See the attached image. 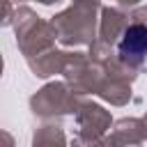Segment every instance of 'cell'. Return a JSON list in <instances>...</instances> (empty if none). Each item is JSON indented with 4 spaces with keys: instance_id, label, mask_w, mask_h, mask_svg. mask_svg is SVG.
<instances>
[{
    "instance_id": "cell-1",
    "label": "cell",
    "mask_w": 147,
    "mask_h": 147,
    "mask_svg": "<svg viewBox=\"0 0 147 147\" xmlns=\"http://www.w3.org/2000/svg\"><path fill=\"white\" fill-rule=\"evenodd\" d=\"M94 11L96 5L78 2L53 18V30L62 44H85L94 37Z\"/></svg>"
},
{
    "instance_id": "cell-5",
    "label": "cell",
    "mask_w": 147,
    "mask_h": 147,
    "mask_svg": "<svg viewBox=\"0 0 147 147\" xmlns=\"http://www.w3.org/2000/svg\"><path fill=\"white\" fill-rule=\"evenodd\" d=\"M129 28V18L119 11V7H103V18H101V32H99V41L96 44H101V46H106V48H110L115 41H117V37H122L124 34V30Z\"/></svg>"
},
{
    "instance_id": "cell-4",
    "label": "cell",
    "mask_w": 147,
    "mask_h": 147,
    "mask_svg": "<svg viewBox=\"0 0 147 147\" xmlns=\"http://www.w3.org/2000/svg\"><path fill=\"white\" fill-rule=\"evenodd\" d=\"M78 124H80V136L90 140H99L103 131L110 126V115L94 103H85L78 110Z\"/></svg>"
},
{
    "instance_id": "cell-6",
    "label": "cell",
    "mask_w": 147,
    "mask_h": 147,
    "mask_svg": "<svg viewBox=\"0 0 147 147\" xmlns=\"http://www.w3.org/2000/svg\"><path fill=\"white\" fill-rule=\"evenodd\" d=\"M32 147H64V136L55 126H44L41 131L34 133Z\"/></svg>"
},
{
    "instance_id": "cell-3",
    "label": "cell",
    "mask_w": 147,
    "mask_h": 147,
    "mask_svg": "<svg viewBox=\"0 0 147 147\" xmlns=\"http://www.w3.org/2000/svg\"><path fill=\"white\" fill-rule=\"evenodd\" d=\"M32 108L39 115H53V113H71L76 108L74 92H69L64 85H46L39 94L32 96Z\"/></svg>"
},
{
    "instance_id": "cell-2",
    "label": "cell",
    "mask_w": 147,
    "mask_h": 147,
    "mask_svg": "<svg viewBox=\"0 0 147 147\" xmlns=\"http://www.w3.org/2000/svg\"><path fill=\"white\" fill-rule=\"evenodd\" d=\"M147 55V25L142 23H129V28L122 34L119 41V62L129 69L138 67Z\"/></svg>"
},
{
    "instance_id": "cell-7",
    "label": "cell",
    "mask_w": 147,
    "mask_h": 147,
    "mask_svg": "<svg viewBox=\"0 0 147 147\" xmlns=\"http://www.w3.org/2000/svg\"><path fill=\"white\" fill-rule=\"evenodd\" d=\"M140 126H142V138H147V115L142 117V122H140Z\"/></svg>"
}]
</instances>
